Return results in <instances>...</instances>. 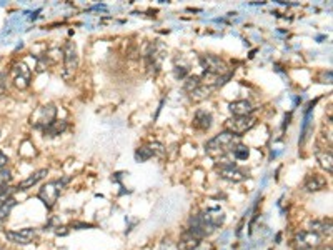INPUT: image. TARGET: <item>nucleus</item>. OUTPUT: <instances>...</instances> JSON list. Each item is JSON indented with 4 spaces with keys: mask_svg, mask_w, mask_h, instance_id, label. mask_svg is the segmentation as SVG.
<instances>
[{
    "mask_svg": "<svg viewBox=\"0 0 333 250\" xmlns=\"http://www.w3.org/2000/svg\"><path fill=\"white\" fill-rule=\"evenodd\" d=\"M7 163H9V157L5 155V153H4L2 150H0V170L7 167Z\"/></svg>",
    "mask_w": 333,
    "mask_h": 250,
    "instance_id": "cd10ccee",
    "label": "nucleus"
},
{
    "mask_svg": "<svg viewBox=\"0 0 333 250\" xmlns=\"http://www.w3.org/2000/svg\"><path fill=\"white\" fill-rule=\"evenodd\" d=\"M202 217H203V220L213 228V230H215V228L221 227V225H224V222H225V214H224V212H220L218 209L202 212Z\"/></svg>",
    "mask_w": 333,
    "mask_h": 250,
    "instance_id": "dca6fc26",
    "label": "nucleus"
},
{
    "mask_svg": "<svg viewBox=\"0 0 333 250\" xmlns=\"http://www.w3.org/2000/svg\"><path fill=\"white\" fill-rule=\"evenodd\" d=\"M229 109H230L232 114H234V117H247V115H252L253 112H255L253 104L247 99L235 100V102H232L229 105Z\"/></svg>",
    "mask_w": 333,
    "mask_h": 250,
    "instance_id": "f8f14e48",
    "label": "nucleus"
},
{
    "mask_svg": "<svg viewBox=\"0 0 333 250\" xmlns=\"http://www.w3.org/2000/svg\"><path fill=\"white\" fill-rule=\"evenodd\" d=\"M68 233V227H55V235H60V237H63V235H67Z\"/></svg>",
    "mask_w": 333,
    "mask_h": 250,
    "instance_id": "c85d7f7f",
    "label": "nucleus"
},
{
    "mask_svg": "<svg viewBox=\"0 0 333 250\" xmlns=\"http://www.w3.org/2000/svg\"><path fill=\"white\" fill-rule=\"evenodd\" d=\"M68 182V179H62V180H52V182H47L42 185V189L39 190V199L44 202V205L49 210H52L57 204V199L62 192L63 185Z\"/></svg>",
    "mask_w": 333,
    "mask_h": 250,
    "instance_id": "f03ea898",
    "label": "nucleus"
},
{
    "mask_svg": "<svg viewBox=\"0 0 333 250\" xmlns=\"http://www.w3.org/2000/svg\"><path fill=\"white\" fill-rule=\"evenodd\" d=\"M315 155H316V160H318L320 167L326 170V174L333 172V158H331V150L330 148H320L316 147L315 148Z\"/></svg>",
    "mask_w": 333,
    "mask_h": 250,
    "instance_id": "4468645a",
    "label": "nucleus"
},
{
    "mask_svg": "<svg viewBox=\"0 0 333 250\" xmlns=\"http://www.w3.org/2000/svg\"><path fill=\"white\" fill-rule=\"evenodd\" d=\"M65 130H67V122H65V120H57V119H55L49 127H47L45 130H42V132H44L47 137H57V135L63 134Z\"/></svg>",
    "mask_w": 333,
    "mask_h": 250,
    "instance_id": "a211bd4d",
    "label": "nucleus"
},
{
    "mask_svg": "<svg viewBox=\"0 0 333 250\" xmlns=\"http://www.w3.org/2000/svg\"><path fill=\"white\" fill-rule=\"evenodd\" d=\"M7 92V75L4 72H0V99L4 97Z\"/></svg>",
    "mask_w": 333,
    "mask_h": 250,
    "instance_id": "393cba45",
    "label": "nucleus"
},
{
    "mask_svg": "<svg viewBox=\"0 0 333 250\" xmlns=\"http://www.w3.org/2000/svg\"><path fill=\"white\" fill-rule=\"evenodd\" d=\"M72 228H78V230H83V228H92V223H85V222H72Z\"/></svg>",
    "mask_w": 333,
    "mask_h": 250,
    "instance_id": "bb28decb",
    "label": "nucleus"
},
{
    "mask_svg": "<svg viewBox=\"0 0 333 250\" xmlns=\"http://www.w3.org/2000/svg\"><path fill=\"white\" fill-rule=\"evenodd\" d=\"M175 75H177V78H187V75H188V68L187 67H175Z\"/></svg>",
    "mask_w": 333,
    "mask_h": 250,
    "instance_id": "a878e982",
    "label": "nucleus"
},
{
    "mask_svg": "<svg viewBox=\"0 0 333 250\" xmlns=\"http://www.w3.org/2000/svg\"><path fill=\"white\" fill-rule=\"evenodd\" d=\"M17 207V200H15V197H10L4 202L2 205H0V219L2 220H7L9 215L12 214V210Z\"/></svg>",
    "mask_w": 333,
    "mask_h": 250,
    "instance_id": "aec40b11",
    "label": "nucleus"
},
{
    "mask_svg": "<svg viewBox=\"0 0 333 250\" xmlns=\"http://www.w3.org/2000/svg\"><path fill=\"white\" fill-rule=\"evenodd\" d=\"M12 80H14V85L20 90H25L30 85V80H32V70L30 67L27 65L25 62H19L15 63L12 67Z\"/></svg>",
    "mask_w": 333,
    "mask_h": 250,
    "instance_id": "1a4fd4ad",
    "label": "nucleus"
},
{
    "mask_svg": "<svg viewBox=\"0 0 333 250\" xmlns=\"http://www.w3.org/2000/svg\"><path fill=\"white\" fill-rule=\"evenodd\" d=\"M47 175H49V169H39L37 172L30 174L27 179L22 180V182H20L17 187H15V190H29V189L34 187V185L39 184L40 180H44Z\"/></svg>",
    "mask_w": 333,
    "mask_h": 250,
    "instance_id": "ddd939ff",
    "label": "nucleus"
},
{
    "mask_svg": "<svg viewBox=\"0 0 333 250\" xmlns=\"http://www.w3.org/2000/svg\"><path fill=\"white\" fill-rule=\"evenodd\" d=\"M152 157H153V152L150 150V147H140V148H137V152H135V158H137V160L145 162V160H149V158H152Z\"/></svg>",
    "mask_w": 333,
    "mask_h": 250,
    "instance_id": "b1692460",
    "label": "nucleus"
},
{
    "mask_svg": "<svg viewBox=\"0 0 333 250\" xmlns=\"http://www.w3.org/2000/svg\"><path fill=\"white\" fill-rule=\"evenodd\" d=\"M218 170V175L224 180H229V182H234V184H239V182H243V180L247 179V172L245 170H242L239 165L235 167H216Z\"/></svg>",
    "mask_w": 333,
    "mask_h": 250,
    "instance_id": "9d476101",
    "label": "nucleus"
},
{
    "mask_svg": "<svg viewBox=\"0 0 333 250\" xmlns=\"http://www.w3.org/2000/svg\"><path fill=\"white\" fill-rule=\"evenodd\" d=\"M325 187H326V179L318 174L308 175L303 184V189L306 192H318V190H323Z\"/></svg>",
    "mask_w": 333,
    "mask_h": 250,
    "instance_id": "2eb2a0df",
    "label": "nucleus"
},
{
    "mask_svg": "<svg viewBox=\"0 0 333 250\" xmlns=\"http://www.w3.org/2000/svg\"><path fill=\"white\" fill-rule=\"evenodd\" d=\"M4 238L10 243H15V245H29L32 240L37 235V230L34 227H25L20 228V230H4Z\"/></svg>",
    "mask_w": 333,
    "mask_h": 250,
    "instance_id": "0eeeda50",
    "label": "nucleus"
},
{
    "mask_svg": "<svg viewBox=\"0 0 333 250\" xmlns=\"http://www.w3.org/2000/svg\"><path fill=\"white\" fill-rule=\"evenodd\" d=\"M318 250H331V245H328V247H326V245H320Z\"/></svg>",
    "mask_w": 333,
    "mask_h": 250,
    "instance_id": "c756f323",
    "label": "nucleus"
},
{
    "mask_svg": "<svg viewBox=\"0 0 333 250\" xmlns=\"http://www.w3.org/2000/svg\"><path fill=\"white\" fill-rule=\"evenodd\" d=\"M4 227H5V220L0 219V232H4Z\"/></svg>",
    "mask_w": 333,
    "mask_h": 250,
    "instance_id": "7c9ffc66",
    "label": "nucleus"
},
{
    "mask_svg": "<svg viewBox=\"0 0 333 250\" xmlns=\"http://www.w3.org/2000/svg\"><path fill=\"white\" fill-rule=\"evenodd\" d=\"M12 180H14V174H12V170H10L9 167H5V169L0 170V187H4V189L10 187Z\"/></svg>",
    "mask_w": 333,
    "mask_h": 250,
    "instance_id": "5701e85b",
    "label": "nucleus"
},
{
    "mask_svg": "<svg viewBox=\"0 0 333 250\" xmlns=\"http://www.w3.org/2000/svg\"><path fill=\"white\" fill-rule=\"evenodd\" d=\"M62 57H63V68H62V78L63 80H68V78L73 77V73L77 72L78 68V54H77V47L73 42H67L65 47L62 50Z\"/></svg>",
    "mask_w": 333,
    "mask_h": 250,
    "instance_id": "7ed1b4c3",
    "label": "nucleus"
},
{
    "mask_svg": "<svg viewBox=\"0 0 333 250\" xmlns=\"http://www.w3.org/2000/svg\"><path fill=\"white\" fill-rule=\"evenodd\" d=\"M293 243L297 250H310L318 248L321 245V235L311 230H300L293 238Z\"/></svg>",
    "mask_w": 333,
    "mask_h": 250,
    "instance_id": "6e6552de",
    "label": "nucleus"
},
{
    "mask_svg": "<svg viewBox=\"0 0 333 250\" xmlns=\"http://www.w3.org/2000/svg\"><path fill=\"white\" fill-rule=\"evenodd\" d=\"M230 155H234V160H247L248 157H250V148L247 145H243V143H237L234 147V150L230 152Z\"/></svg>",
    "mask_w": 333,
    "mask_h": 250,
    "instance_id": "412c9836",
    "label": "nucleus"
},
{
    "mask_svg": "<svg viewBox=\"0 0 333 250\" xmlns=\"http://www.w3.org/2000/svg\"><path fill=\"white\" fill-rule=\"evenodd\" d=\"M212 124H213V117H212V114H210V112L202 110V109L195 112L193 122H192V125H193L195 130H198V132H207V130H210Z\"/></svg>",
    "mask_w": 333,
    "mask_h": 250,
    "instance_id": "9b49d317",
    "label": "nucleus"
},
{
    "mask_svg": "<svg viewBox=\"0 0 333 250\" xmlns=\"http://www.w3.org/2000/svg\"><path fill=\"white\" fill-rule=\"evenodd\" d=\"M57 117V107L54 104H47L42 107L35 109V112L30 117V124L39 130H45Z\"/></svg>",
    "mask_w": 333,
    "mask_h": 250,
    "instance_id": "20e7f679",
    "label": "nucleus"
},
{
    "mask_svg": "<svg viewBox=\"0 0 333 250\" xmlns=\"http://www.w3.org/2000/svg\"><path fill=\"white\" fill-rule=\"evenodd\" d=\"M237 143H240L239 137L224 130L205 142V152H207L208 157H212L216 160V158H220V157L229 155V153L234 150V147Z\"/></svg>",
    "mask_w": 333,
    "mask_h": 250,
    "instance_id": "f257e3e1",
    "label": "nucleus"
},
{
    "mask_svg": "<svg viewBox=\"0 0 333 250\" xmlns=\"http://www.w3.org/2000/svg\"><path fill=\"white\" fill-rule=\"evenodd\" d=\"M200 85H202V78H200V75H188L187 78H185L183 89H185V92L190 94L192 90L200 87Z\"/></svg>",
    "mask_w": 333,
    "mask_h": 250,
    "instance_id": "4be33fe9",
    "label": "nucleus"
},
{
    "mask_svg": "<svg viewBox=\"0 0 333 250\" xmlns=\"http://www.w3.org/2000/svg\"><path fill=\"white\" fill-rule=\"evenodd\" d=\"M200 65H202L205 73H212V75H216V77L230 73L229 63L218 55H210V54L202 55L200 57Z\"/></svg>",
    "mask_w": 333,
    "mask_h": 250,
    "instance_id": "423d86ee",
    "label": "nucleus"
},
{
    "mask_svg": "<svg viewBox=\"0 0 333 250\" xmlns=\"http://www.w3.org/2000/svg\"><path fill=\"white\" fill-rule=\"evenodd\" d=\"M213 92L212 87H207V85H200V87H197L195 90H192L188 95H190V100H193V102H202V100L208 99L210 94Z\"/></svg>",
    "mask_w": 333,
    "mask_h": 250,
    "instance_id": "6ab92c4d",
    "label": "nucleus"
},
{
    "mask_svg": "<svg viewBox=\"0 0 333 250\" xmlns=\"http://www.w3.org/2000/svg\"><path fill=\"white\" fill-rule=\"evenodd\" d=\"M257 124V119L253 115H247V117H232L225 122V132H230V134L237 135L240 139L243 134L250 132Z\"/></svg>",
    "mask_w": 333,
    "mask_h": 250,
    "instance_id": "39448f33",
    "label": "nucleus"
},
{
    "mask_svg": "<svg viewBox=\"0 0 333 250\" xmlns=\"http://www.w3.org/2000/svg\"><path fill=\"white\" fill-rule=\"evenodd\" d=\"M200 238L192 235L188 230H185L180 237V242H178V248L180 250H197L200 247Z\"/></svg>",
    "mask_w": 333,
    "mask_h": 250,
    "instance_id": "f3484780",
    "label": "nucleus"
}]
</instances>
